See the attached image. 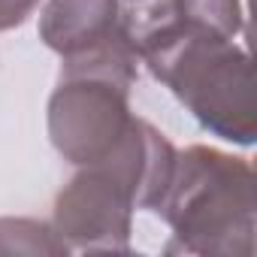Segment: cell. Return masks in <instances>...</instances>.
I'll list each match as a JSON object with an SVG mask.
<instances>
[{
  "instance_id": "obj_1",
  "label": "cell",
  "mask_w": 257,
  "mask_h": 257,
  "mask_svg": "<svg viewBox=\"0 0 257 257\" xmlns=\"http://www.w3.org/2000/svg\"><path fill=\"white\" fill-rule=\"evenodd\" d=\"M124 13L140 61L200 121L203 131L233 146H254L257 97L245 49L188 16L173 0H140Z\"/></svg>"
},
{
  "instance_id": "obj_2",
  "label": "cell",
  "mask_w": 257,
  "mask_h": 257,
  "mask_svg": "<svg viewBox=\"0 0 257 257\" xmlns=\"http://www.w3.org/2000/svg\"><path fill=\"white\" fill-rule=\"evenodd\" d=\"M158 212L173 230L170 251L254 257L257 176L245 158L209 146L185 149Z\"/></svg>"
},
{
  "instance_id": "obj_3",
  "label": "cell",
  "mask_w": 257,
  "mask_h": 257,
  "mask_svg": "<svg viewBox=\"0 0 257 257\" xmlns=\"http://www.w3.org/2000/svg\"><path fill=\"white\" fill-rule=\"evenodd\" d=\"M127 94L103 79H61L49 100V137L58 155L76 167L106 161L134 121Z\"/></svg>"
},
{
  "instance_id": "obj_4",
  "label": "cell",
  "mask_w": 257,
  "mask_h": 257,
  "mask_svg": "<svg viewBox=\"0 0 257 257\" xmlns=\"http://www.w3.org/2000/svg\"><path fill=\"white\" fill-rule=\"evenodd\" d=\"M134 200L106 167H82L55 197L52 227L70 251H112L131 248Z\"/></svg>"
},
{
  "instance_id": "obj_5",
  "label": "cell",
  "mask_w": 257,
  "mask_h": 257,
  "mask_svg": "<svg viewBox=\"0 0 257 257\" xmlns=\"http://www.w3.org/2000/svg\"><path fill=\"white\" fill-rule=\"evenodd\" d=\"M176 158H179V152L158 127H152L146 118L134 115L118 149L94 167H106L127 188L137 209L158 212V206L164 203V197L170 191V182L176 173Z\"/></svg>"
},
{
  "instance_id": "obj_6",
  "label": "cell",
  "mask_w": 257,
  "mask_h": 257,
  "mask_svg": "<svg viewBox=\"0 0 257 257\" xmlns=\"http://www.w3.org/2000/svg\"><path fill=\"white\" fill-rule=\"evenodd\" d=\"M121 25L118 0H49L40 16V40L61 58H70L112 37Z\"/></svg>"
},
{
  "instance_id": "obj_7",
  "label": "cell",
  "mask_w": 257,
  "mask_h": 257,
  "mask_svg": "<svg viewBox=\"0 0 257 257\" xmlns=\"http://www.w3.org/2000/svg\"><path fill=\"white\" fill-rule=\"evenodd\" d=\"M16 254L61 257V254H70V248L58 236V230L52 224H46V221H37V218H0V257H16Z\"/></svg>"
},
{
  "instance_id": "obj_8",
  "label": "cell",
  "mask_w": 257,
  "mask_h": 257,
  "mask_svg": "<svg viewBox=\"0 0 257 257\" xmlns=\"http://www.w3.org/2000/svg\"><path fill=\"white\" fill-rule=\"evenodd\" d=\"M40 0H0V31H13L28 22Z\"/></svg>"
}]
</instances>
